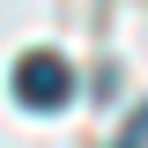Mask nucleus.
<instances>
[{
  "mask_svg": "<svg viewBox=\"0 0 148 148\" xmlns=\"http://www.w3.org/2000/svg\"><path fill=\"white\" fill-rule=\"evenodd\" d=\"M67 96H74V74H67L59 52H22L15 59V104L22 111H59Z\"/></svg>",
  "mask_w": 148,
  "mask_h": 148,
  "instance_id": "1",
  "label": "nucleus"
}]
</instances>
